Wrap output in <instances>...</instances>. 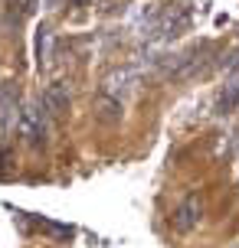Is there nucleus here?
Masks as SVG:
<instances>
[{
    "instance_id": "obj_2",
    "label": "nucleus",
    "mask_w": 239,
    "mask_h": 248,
    "mask_svg": "<svg viewBox=\"0 0 239 248\" xmlns=\"http://www.w3.org/2000/svg\"><path fill=\"white\" fill-rule=\"evenodd\" d=\"M200 212H203L200 196H187V199H184V202L174 209V229H177V232H190L193 225L200 222Z\"/></svg>"
},
{
    "instance_id": "obj_4",
    "label": "nucleus",
    "mask_w": 239,
    "mask_h": 248,
    "mask_svg": "<svg viewBox=\"0 0 239 248\" xmlns=\"http://www.w3.org/2000/svg\"><path fill=\"white\" fill-rule=\"evenodd\" d=\"M95 118L105 121V124H115L121 118V101L112 98V95H99V101H95Z\"/></svg>"
},
{
    "instance_id": "obj_5",
    "label": "nucleus",
    "mask_w": 239,
    "mask_h": 248,
    "mask_svg": "<svg viewBox=\"0 0 239 248\" xmlns=\"http://www.w3.org/2000/svg\"><path fill=\"white\" fill-rule=\"evenodd\" d=\"M239 108V78L236 82H229L226 88H223V95H220V105H216V111L220 114H233Z\"/></svg>"
},
{
    "instance_id": "obj_1",
    "label": "nucleus",
    "mask_w": 239,
    "mask_h": 248,
    "mask_svg": "<svg viewBox=\"0 0 239 248\" xmlns=\"http://www.w3.org/2000/svg\"><path fill=\"white\" fill-rule=\"evenodd\" d=\"M17 127H20V137L30 147L46 144V114L39 111V105H23V111L17 118Z\"/></svg>"
},
{
    "instance_id": "obj_3",
    "label": "nucleus",
    "mask_w": 239,
    "mask_h": 248,
    "mask_svg": "<svg viewBox=\"0 0 239 248\" xmlns=\"http://www.w3.org/2000/svg\"><path fill=\"white\" fill-rule=\"evenodd\" d=\"M43 108L50 114H63L69 108V88L66 85H50L46 95H43Z\"/></svg>"
},
{
    "instance_id": "obj_7",
    "label": "nucleus",
    "mask_w": 239,
    "mask_h": 248,
    "mask_svg": "<svg viewBox=\"0 0 239 248\" xmlns=\"http://www.w3.org/2000/svg\"><path fill=\"white\" fill-rule=\"evenodd\" d=\"M0 176H10V147L0 144Z\"/></svg>"
},
{
    "instance_id": "obj_6",
    "label": "nucleus",
    "mask_w": 239,
    "mask_h": 248,
    "mask_svg": "<svg viewBox=\"0 0 239 248\" xmlns=\"http://www.w3.org/2000/svg\"><path fill=\"white\" fill-rule=\"evenodd\" d=\"M36 49H39V65L50 59V30H39V43H36Z\"/></svg>"
}]
</instances>
